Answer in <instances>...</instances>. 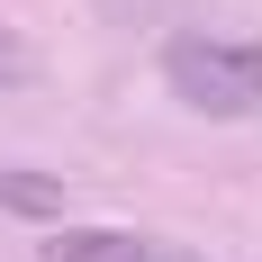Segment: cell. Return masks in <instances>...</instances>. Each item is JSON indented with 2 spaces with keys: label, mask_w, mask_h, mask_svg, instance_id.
Listing matches in <instances>:
<instances>
[{
  "label": "cell",
  "mask_w": 262,
  "mask_h": 262,
  "mask_svg": "<svg viewBox=\"0 0 262 262\" xmlns=\"http://www.w3.org/2000/svg\"><path fill=\"white\" fill-rule=\"evenodd\" d=\"M163 81H172L199 118H253L262 108V46H235V36H172V46H163Z\"/></svg>",
  "instance_id": "6da1fadb"
},
{
  "label": "cell",
  "mask_w": 262,
  "mask_h": 262,
  "mask_svg": "<svg viewBox=\"0 0 262 262\" xmlns=\"http://www.w3.org/2000/svg\"><path fill=\"white\" fill-rule=\"evenodd\" d=\"M54 262H154V244L118 235V226H73V235L54 244Z\"/></svg>",
  "instance_id": "7a4b0ae2"
},
{
  "label": "cell",
  "mask_w": 262,
  "mask_h": 262,
  "mask_svg": "<svg viewBox=\"0 0 262 262\" xmlns=\"http://www.w3.org/2000/svg\"><path fill=\"white\" fill-rule=\"evenodd\" d=\"M0 208H9V217H54V208H63V181L9 163V172H0Z\"/></svg>",
  "instance_id": "3957f363"
},
{
  "label": "cell",
  "mask_w": 262,
  "mask_h": 262,
  "mask_svg": "<svg viewBox=\"0 0 262 262\" xmlns=\"http://www.w3.org/2000/svg\"><path fill=\"white\" fill-rule=\"evenodd\" d=\"M100 9H108L118 27H163L172 9H181V0H100Z\"/></svg>",
  "instance_id": "277c9868"
},
{
  "label": "cell",
  "mask_w": 262,
  "mask_h": 262,
  "mask_svg": "<svg viewBox=\"0 0 262 262\" xmlns=\"http://www.w3.org/2000/svg\"><path fill=\"white\" fill-rule=\"evenodd\" d=\"M181 262H190V253H181Z\"/></svg>",
  "instance_id": "5b68a950"
}]
</instances>
